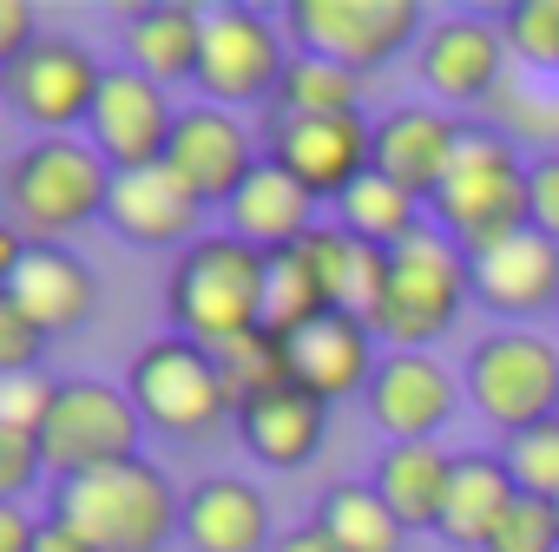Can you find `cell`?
<instances>
[{"mask_svg":"<svg viewBox=\"0 0 559 552\" xmlns=\"http://www.w3.org/2000/svg\"><path fill=\"white\" fill-rule=\"evenodd\" d=\"M500 67H507V34L500 21H480V14H448L421 34V86L435 106H474L500 86Z\"/></svg>","mask_w":559,"mask_h":552,"instance_id":"obj_20","label":"cell"},{"mask_svg":"<svg viewBox=\"0 0 559 552\" xmlns=\"http://www.w3.org/2000/svg\"><path fill=\"white\" fill-rule=\"evenodd\" d=\"M8 106L14 119H27L40 139H73L86 132L93 106H99V86H106V67L86 40H67V34H47L21 67H8Z\"/></svg>","mask_w":559,"mask_h":552,"instance_id":"obj_12","label":"cell"},{"mask_svg":"<svg viewBox=\"0 0 559 552\" xmlns=\"http://www.w3.org/2000/svg\"><path fill=\"white\" fill-rule=\"evenodd\" d=\"M178 539L191 552H270L276 526H270V500L263 487H250L243 473H204L185 487V526Z\"/></svg>","mask_w":559,"mask_h":552,"instance_id":"obj_22","label":"cell"},{"mask_svg":"<svg viewBox=\"0 0 559 552\" xmlns=\"http://www.w3.org/2000/svg\"><path fill=\"white\" fill-rule=\"evenodd\" d=\"M112 178L119 171L86 139H34V145H21L8 158L0 197H8L14 230H27L34 243H60V237H73V230L106 217Z\"/></svg>","mask_w":559,"mask_h":552,"instance_id":"obj_3","label":"cell"},{"mask_svg":"<svg viewBox=\"0 0 559 552\" xmlns=\"http://www.w3.org/2000/svg\"><path fill=\"white\" fill-rule=\"evenodd\" d=\"M310 250H317V269H323L330 303L349 310V316H362V323H376V310H382V297H389V256H395V250H382V243L343 230L336 217L310 230Z\"/></svg>","mask_w":559,"mask_h":552,"instance_id":"obj_28","label":"cell"},{"mask_svg":"<svg viewBox=\"0 0 559 552\" xmlns=\"http://www.w3.org/2000/svg\"><path fill=\"white\" fill-rule=\"evenodd\" d=\"M513 500H520V487H513V467L500 454H454L441 539L461 545V552H487V539H493V526L507 519Z\"/></svg>","mask_w":559,"mask_h":552,"instance_id":"obj_27","label":"cell"},{"mask_svg":"<svg viewBox=\"0 0 559 552\" xmlns=\"http://www.w3.org/2000/svg\"><path fill=\"white\" fill-rule=\"evenodd\" d=\"M330 112H362V73L317 60V53H290L270 119H330Z\"/></svg>","mask_w":559,"mask_h":552,"instance_id":"obj_31","label":"cell"},{"mask_svg":"<svg viewBox=\"0 0 559 552\" xmlns=\"http://www.w3.org/2000/svg\"><path fill=\"white\" fill-rule=\"evenodd\" d=\"M53 395H60V375H0V428H21V434H40L47 415H53Z\"/></svg>","mask_w":559,"mask_h":552,"instance_id":"obj_36","label":"cell"},{"mask_svg":"<svg viewBox=\"0 0 559 552\" xmlns=\"http://www.w3.org/2000/svg\"><path fill=\"white\" fill-rule=\"evenodd\" d=\"M106 224H112L132 250H178V256H185V250L198 243L204 204L191 197V184H185L171 165H152V171H119V178H112Z\"/></svg>","mask_w":559,"mask_h":552,"instance_id":"obj_21","label":"cell"},{"mask_svg":"<svg viewBox=\"0 0 559 552\" xmlns=\"http://www.w3.org/2000/svg\"><path fill=\"white\" fill-rule=\"evenodd\" d=\"M284 27L297 53L336 60L369 80V67H389L421 40V0H290Z\"/></svg>","mask_w":559,"mask_h":552,"instance_id":"obj_9","label":"cell"},{"mask_svg":"<svg viewBox=\"0 0 559 552\" xmlns=\"http://www.w3.org/2000/svg\"><path fill=\"white\" fill-rule=\"evenodd\" d=\"M507 53H520L533 73H559V0H513L500 14Z\"/></svg>","mask_w":559,"mask_h":552,"instance_id":"obj_34","label":"cell"},{"mask_svg":"<svg viewBox=\"0 0 559 552\" xmlns=\"http://www.w3.org/2000/svg\"><path fill=\"white\" fill-rule=\"evenodd\" d=\"M237 441H243V454L257 460V467H270V473H297V467H310L317 454H323V441H330V401L323 395H310V388H276V395H263V401H243L237 408Z\"/></svg>","mask_w":559,"mask_h":552,"instance_id":"obj_23","label":"cell"},{"mask_svg":"<svg viewBox=\"0 0 559 552\" xmlns=\"http://www.w3.org/2000/svg\"><path fill=\"white\" fill-rule=\"evenodd\" d=\"M263 290H270V256L250 250L243 237L217 230V237H198L171 276H165V316L178 336L217 349L243 329H263Z\"/></svg>","mask_w":559,"mask_h":552,"instance_id":"obj_2","label":"cell"},{"mask_svg":"<svg viewBox=\"0 0 559 552\" xmlns=\"http://www.w3.org/2000/svg\"><path fill=\"white\" fill-rule=\"evenodd\" d=\"M500 460L513 467V487L533 493V500H559V415L526 428V434H507L500 441Z\"/></svg>","mask_w":559,"mask_h":552,"instance_id":"obj_33","label":"cell"},{"mask_svg":"<svg viewBox=\"0 0 559 552\" xmlns=\"http://www.w3.org/2000/svg\"><path fill=\"white\" fill-rule=\"evenodd\" d=\"M317 519H323L349 552H402V545H408V526L395 519V506H389L369 480H336V487H323Z\"/></svg>","mask_w":559,"mask_h":552,"instance_id":"obj_29","label":"cell"},{"mask_svg":"<svg viewBox=\"0 0 559 552\" xmlns=\"http://www.w3.org/2000/svg\"><path fill=\"white\" fill-rule=\"evenodd\" d=\"M47 329L34 323V316H21L8 297H0V375H34L40 369V356H47Z\"/></svg>","mask_w":559,"mask_h":552,"instance_id":"obj_38","label":"cell"},{"mask_svg":"<svg viewBox=\"0 0 559 552\" xmlns=\"http://www.w3.org/2000/svg\"><path fill=\"white\" fill-rule=\"evenodd\" d=\"M362 408L389 441H435L461 408V382L428 349H389L369 395H362Z\"/></svg>","mask_w":559,"mask_h":552,"instance_id":"obj_17","label":"cell"},{"mask_svg":"<svg viewBox=\"0 0 559 552\" xmlns=\"http://www.w3.org/2000/svg\"><path fill=\"white\" fill-rule=\"evenodd\" d=\"M34 539H40V519L21 500H0V552H34Z\"/></svg>","mask_w":559,"mask_h":552,"instance_id":"obj_42","label":"cell"},{"mask_svg":"<svg viewBox=\"0 0 559 552\" xmlns=\"http://www.w3.org/2000/svg\"><path fill=\"white\" fill-rule=\"evenodd\" d=\"M53 513L86 532L93 552H165L185 526V487L158 460H119L53 480Z\"/></svg>","mask_w":559,"mask_h":552,"instance_id":"obj_1","label":"cell"},{"mask_svg":"<svg viewBox=\"0 0 559 552\" xmlns=\"http://www.w3.org/2000/svg\"><path fill=\"white\" fill-rule=\"evenodd\" d=\"M211 356H217V375H224V388H230V408L290 388V343L276 336V329H243V336L217 343Z\"/></svg>","mask_w":559,"mask_h":552,"instance_id":"obj_32","label":"cell"},{"mask_svg":"<svg viewBox=\"0 0 559 552\" xmlns=\"http://www.w3.org/2000/svg\"><path fill=\"white\" fill-rule=\"evenodd\" d=\"M336 224H343V230H356V237H369V243H382V250H402L408 237H421V230H428V204H421L415 191L389 184L382 171H369V178L336 204Z\"/></svg>","mask_w":559,"mask_h":552,"instance_id":"obj_30","label":"cell"},{"mask_svg":"<svg viewBox=\"0 0 559 552\" xmlns=\"http://www.w3.org/2000/svg\"><path fill=\"white\" fill-rule=\"evenodd\" d=\"M448 480H454V454L435 441H389L376 454V473H369V487L395 506V519L408 532H441Z\"/></svg>","mask_w":559,"mask_h":552,"instance_id":"obj_25","label":"cell"},{"mask_svg":"<svg viewBox=\"0 0 559 552\" xmlns=\"http://www.w3.org/2000/svg\"><path fill=\"white\" fill-rule=\"evenodd\" d=\"M461 139H467V125H461L448 106H435V99H402V106H389V112L376 119V171L428 204V197L441 191V178H448Z\"/></svg>","mask_w":559,"mask_h":552,"instance_id":"obj_19","label":"cell"},{"mask_svg":"<svg viewBox=\"0 0 559 552\" xmlns=\"http://www.w3.org/2000/svg\"><path fill=\"white\" fill-rule=\"evenodd\" d=\"M284 34L257 8H204V60H198V99L204 106H270L284 86Z\"/></svg>","mask_w":559,"mask_h":552,"instance_id":"obj_10","label":"cell"},{"mask_svg":"<svg viewBox=\"0 0 559 552\" xmlns=\"http://www.w3.org/2000/svg\"><path fill=\"white\" fill-rule=\"evenodd\" d=\"M47 473V447L40 434H21V428H0V500H27Z\"/></svg>","mask_w":559,"mask_h":552,"instance_id":"obj_37","label":"cell"},{"mask_svg":"<svg viewBox=\"0 0 559 552\" xmlns=\"http://www.w3.org/2000/svg\"><path fill=\"white\" fill-rule=\"evenodd\" d=\"M467 303H474V263L454 237L428 224L389 256V297L376 310V336L389 349H428L461 323Z\"/></svg>","mask_w":559,"mask_h":552,"instance_id":"obj_5","label":"cell"},{"mask_svg":"<svg viewBox=\"0 0 559 552\" xmlns=\"http://www.w3.org/2000/svg\"><path fill=\"white\" fill-rule=\"evenodd\" d=\"M165 165L191 184V197L211 211H224L243 184H250V171L263 165V152H257V132L237 119V112H224V106H185L178 112V132H171V152H165Z\"/></svg>","mask_w":559,"mask_h":552,"instance_id":"obj_16","label":"cell"},{"mask_svg":"<svg viewBox=\"0 0 559 552\" xmlns=\"http://www.w3.org/2000/svg\"><path fill=\"white\" fill-rule=\"evenodd\" d=\"M474 303L500 316V329H533L539 316H559V243L533 224L500 237L493 250H474Z\"/></svg>","mask_w":559,"mask_h":552,"instance_id":"obj_15","label":"cell"},{"mask_svg":"<svg viewBox=\"0 0 559 552\" xmlns=\"http://www.w3.org/2000/svg\"><path fill=\"white\" fill-rule=\"evenodd\" d=\"M428 224L441 237H454L467 256L474 250H493L500 237L526 230V158L513 152V139L487 132V125H467L441 191L428 197Z\"/></svg>","mask_w":559,"mask_h":552,"instance_id":"obj_4","label":"cell"},{"mask_svg":"<svg viewBox=\"0 0 559 552\" xmlns=\"http://www.w3.org/2000/svg\"><path fill=\"white\" fill-rule=\"evenodd\" d=\"M126 395L132 408L145 415V434H165V441H204L217 421H237L230 408V388L217 375V356L178 329L152 336L132 369H126Z\"/></svg>","mask_w":559,"mask_h":552,"instance_id":"obj_6","label":"cell"},{"mask_svg":"<svg viewBox=\"0 0 559 552\" xmlns=\"http://www.w3.org/2000/svg\"><path fill=\"white\" fill-rule=\"evenodd\" d=\"M47 447V473L73 480V473H99L119 460H139L145 447V415L132 408L126 382H99V375H60L53 415L40 428Z\"/></svg>","mask_w":559,"mask_h":552,"instance_id":"obj_8","label":"cell"},{"mask_svg":"<svg viewBox=\"0 0 559 552\" xmlns=\"http://www.w3.org/2000/svg\"><path fill=\"white\" fill-rule=\"evenodd\" d=\"M0 297L34 316L47 336H73L99 310V276L67 243H34L27 230H0Z\"/></svg>","mask_w":559,"mask_h":552,"instance_id":"obj_11","label":"cell"},{"mask_svg":"<svg viewBox=\"0 0 559 552\" xmlns=\"http://www.w3.org/2000/svg\"><path fill=\"white\" fill-rule=\"evenodd\" d=\"M171 132H178V106L165 99V86L132 67H106L99 106L86 119V145L112 171H152V165H165Z\"/></svg>","mask_w":559,"mask_h":552,"instance_id":"obj_14","label":"cell"},{"mask_svg":"<svg viewBox=\"0 0 559 552\" xmlns=\"http://www.w3.org/2000/svg\"><path fill=\"white\" fill-rule=\"evenodd\" d=\"M34 552H93V545H86V532L67 526L60 513H40V539H34Z\"/></svg>","mask_w":559,"mask_h":552,"instance_id":"obj_43","label":"cell"},{"mask_svg":"<svg viewBox=\"0 0 559 552\" xmlns=\"http://www.w3.org/2000/svg\"><path fill=\"white\" fill-rule=\"evenodd\" d=\"M40 40L47 34H40V8H34V0H0V73L21 67Z\"/></svg>","mask_w":559,"mask_h":552,"instance_id":"obj_40","label":"cell"},{"mask_svg":"<svg viewBox=\"0 0 559 552\" xmlns=\"http://www.w3.org/2000/svg\"><path fill=\"white\" fill-rule=\"evenodd\" d=\"M317 224H323V217H317V197H310L284 165H276V158H263V165L250 171V184L224 204V230L243 237V243L263 250V256L304 243Z\"/></svg>","mask_w":559,"mask_h":552,"instance_id":"obj_24","label":"cell"},{"mask_svg":"<svg viewBox=\"0 0 559 552\" xmlns=\"http://www.w3.org/2000/svg\"><path fill=\"white\" fill-rule=\"evenodd\" d=\"M270 552H349V545H343V539H336L317 513H310V519H297V526L276 532V545H270Z\"/></svg>","mask_w":559,"mask_h":552,"instance_id":"obj_41","label":"cell"},{"mask_svg":"<svg viewBox=\"0 0 559 552\" xmlns=\"http://www.w3.org/2000/svg\"><path fill=\"white\" fill-rule=\"evenodd\" d=\"M126 67L171 86V80H198L204 60V8L191 0H152V8L126 14Z\"/></svg>","mask_w":559,"mask_h":552,"instance_id":"obj_26","label":"cell"},{"mask_svg":"<svg viewBox=\"0 0 559 552\" xmlns=\"http://www.w3.org/2000/svg\"><path fill=\"white\" fill-rule=\"evenodd\" d=\"M461 388L474 395V415H487L507 434H526L559 415V343L539 329H487L467 349Z\"/></svg>","mask_w":559,"mask_h":552,"instance_id":"obj_7","label":"cell"},{"mask_svg":"<svg viewBox=\"0 0 559 552\" xmlns=\"http://www.w3.org/2000/svg\"><path fill=\"white\" fill-rule=\"evenodd\" d=\"M263 158H276L317 204H343V197L376 171V119H369V112L270 119Z\"/></svg>","mask_w":559,"mask_h":552,"instance_id":"obj_13","label":"cell"},{"mask_svg":"<svg viewBox=\"0 0 559 552\" xmlns=\"http://www.w3.org/2000/svg\"><path fill=\"white\" fill-rule=\"evenodd\" d=\"M526 217H533L539 237L559 243V152L526 158Z\"/></svg>","mask_w":559,"mask_h":552,"instance_id":"obj_39","label":"cell"},{"mask_svg":"<svg viewBox=\"0 0 559 552\" xmlns=\"http://www.w3.org/2000/svg\"><path fill=\"white\" fill-rule=\"evenodd\" d=\"M284 343H290V382L310 388V395H323V401L369 395V382H376V369L389 356V349H376L382 343L376 323H362L349 310H323L317 323L290 329Z\"/></svg>","mask_w":559,"mask_h":552,"instance_id":"obj_18","label":"cell"},{"mask_svg":"<svg viewBox=\"0 0 559 552\" xmlns=\"http://www.w3.org/2000/svg\"><path fill=\"white\" fill-rule=\"evenodd\" d=\"M487 552H559V500L520 493V500L507 506V519L493 526Z\"/></svg>","mask_w":559,"mask_h":552,"instance_id":"obj_35","label":"cell"}]
</instances>
